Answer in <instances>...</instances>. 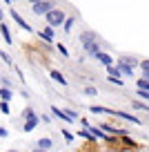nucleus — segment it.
<instances>
[{
    "label": "nucleus",
    "instance_id": "f257e3e1",
    "mask_svg": "<svg viewBox=\"0 0 149 152\" xmlns=\"http://www.w3.org/2000/svg\"><path fill=\"white\" fill-rule=\"evenodd\" d=\"M47 23H49V27H58V25L65 23V14L58 9H51L49 14H47Z\"/></svg>",
    "mask_w": 149,
    "mask_h": 152
},
{
    "label": "nucleus",
    "instance_id": "f03ea898",
    "mask_svg": "<svg viewBox=\"0 0 149 152\" xmlns=\"http://www.w3.org/2000/svg\"><path fill=\"white\" fill-rule=\"evenodd\" d=\"M82 45H85V49L87 52H91V54H98L100 49H98V40L93 38V34H85L82 36Z\"/></svg>",
    "mask_w": 149,
    "mask_h": 152
},
{
    "label": "nucleus",
    "instance_id": "7ed1b4c3",
    "mask_svg": "<svg viewBox=\"0 0 149 152\" xmlns=\"http://www.w3.org/2000/svg\"><path fill=\"white\" fill-rule=\"evenodd\" d=\"M33 11H36V14H49V11H51V5H49V2H38V5H33Z\"/></svg>",
    "mask_w": 149,
    "mask_h": 152
},
{
    "label": "nucleus",
    "instance_id": "20e7f679",
    "mask_svg": "<svg viewBox=\"0 0 149 152\" xmlns=\"http://www.w3.org/2000/svg\"><path fill=\"white\" fill-rule=\"evenodd\" d=\"M51 112L56 114L58 119H62V121H74V116H71L69 112H65V110H58V107H51Z\"/></svg>",
    "mask_w": 149,
    "mask_h": 152
},
{
    "label": "nucleus",
    "instance_id": "39448f33",
    "mask_svg": "<svg viewBox=\"0 0 149 152\" xmlns=\"http://www.w3.org/2000/svg\"><path fill=\"white\" fill-rule=\"evenodd\" d=\"M96 58H98L100 63H105L107 67H111V65H114V58L109 56V54H105V52H98V54H96Z\"/></svg>",
    "mask_w": 149,
    "mask_h": 152
},
{
    "label": "nucleus",
    "instance_id": "423d86ee",
    "mask_svg": "<svg viewBox=\"0 0 149 152\" xmlns=\"http://www.w3.org/2000/svg\"><path fill=\"white\" fill-rule=\"evenodd\" d=\"M107 74H109V78L111 81H118V76H120V67H107Z\"/></svg>",
    "mask_w": 149,
    "mask_h": 152
},
{
    "label": "nucleus",
    "instance_id": "0eeeda50",
    "mask_svg": "<svg viewBox=\"0 0 149 152\" xmlns=\"http://www.w3.org/2000/svg\"><path fill=\"white\" fill-rule=\"evenodd\" d=\"M114 114H116V116H122L125 121H131L134 125H138V119H136V116H131V114H127V112H118V110H116Z\"/></svg>",
    "mask_w": 149,
    "mask_h": 152
},
{
    "label": "nucleus",
    "instance_id": "6e6552de",
    "mask_svg": "<svg viewBox=\"0 0 149 152\" xmlns=\"http://www.w3.org/2000/svg\"><path fill=\"white\" fill-rule=\"evenodd\" d=\"M0 31H2V38H5V43H11V34H9V27L5 23H0Z\"/></svg>",
    "mask_w": 149,
    "mask_h": 152
},
{
    "label": "nucleus",
    "instance_id": "1a4fd4ad",
    "mask_svg": "<svg viewBox=\"0 0 149 152\" xmlns=\"http://www.w3.org/2000/svg\"><path fill=\"white\" fill-rule=\"evenodd\" d=\"M11 18H14V20H16V23H18V25H20V27H25V29H27V31H29V25H27V23H25V20H22V18H20V16H18V14H16V11H11Z\"/></svg>",
    "mask_w": 149,
    "mask_h": 152
},
{
    "label": "nucleus",
    "instance_id": "9d476101",
    "mask_svg": "<svg viewBox=\"0 0 149 152\" xmlns=\"http://www.w3.org/2000/svg\"><path fill=\"white\" fill-rule=\"evenodd\" d=\"M51 78H54V81H56V83H62V85H65V83H67V81H65V76H62L60 72H51Z\"/></svg>",
    "mask_w": 149,
    "mask_h": 152
},
{
    "label": "nucleus",
    "instance_id": "9b49d317",
    "mask_svg": "<svg viewBox=\"0 0 149 152\" xmlns=\"http://www.w3.org/2000/svg\"><path fill=\"white\" fill-rule=\"evenodd\" d=\"M36 123H38V119H36V116H33V119H29L27 123H25V130H27V132H31V130L36 128Z\"/></svg>",
    "mask_w": 149,
    "mask_h": 152
},
{
    "label": "nucleus",
    "instance_id": "f8f14e48",
    "mask_svg": "<svg viewBox=\"0 0 149 152\" xmlns=\"http://www.w3.org/2000/svg\"><path fill=\"white\" fill-rule=\"evenodd\" d=\"M40 36H42V38H47V40H51V38H54V31H51V27L42 29V31H40Z\"/></svg>",
    "mask_w": 149,
    "mask_h": 152
},
{
    "label": "nucleus",
    "instance_id": "ddd939ff",
    "mask_svg": "<svg viewBox=\"0 0 149 152\" xmlns=\"http://www.w3.org/2000/svg\"><path fill=\"white\" fill-rule=\"evenodd\" d=\"M38 148H40V150H47V148H51V141H49V139H40V141H38Z\"/></svg>",
    "mask_w": 149,
    "mask_h": 152
},
{
    "label": "nucleus",
    "instance_id": "4468645a",
    "mask_svg": "<svg viewBox=\"0 0 149 152\" xmlns=\"http://www.w3.org/2000/svg\"><path fill=\"white\" fill-rule=\"evenodd\" d=\"M138 90H149V81L147 78H140L138 81Z\"/></svg>",
    "mask_w": 149,
    "mask_h": 152
},
{
    "label": "nucleus",
    "instance_id": "2eb2a0df",
    "mask_svg": "<svg viewBox=\"0 0 149 152\" xmlns=\"http://www.w3.org/2000/svg\"><path fill=\"white\" fill-rule=\"evenodd\" d=\"M0 94H2V101H9V99H11V92L7 90V87H2V92H0Z\"/></svg>",
    "mask_w": 149,
    "mask_h": 152
},
{
    "label": "nucleus",
    "instance_id": "dca6fc26",
    "mask_svg": "<svg viewBox=\"0 0 149 152\" xmlns=\"http://www.w3.org/2000/svg\"><path fill=\"white\" fill-rule=\"evenodd\" d=\"M138 96H140V99H147V101H149V90H138Z\"/></svg>",
    "mask_w": 149,
    "mask_h": 152
},
{
    "label": "nucleus",
    "instance_id": "f3484780",
    "mask_svg": "<svg viewBox=\"0 0 149 152\" xmlns=\"http://www.w3.org/2000/svg\"><path fill=\"white\" fill-rule=\"evenodd\" d=\"M2 114H9V105H7V101H2Z\"/></svg>",
    "mask_w": 149,
    "mask_h": 152
},
{
    "label": "nucleus",
    "instance_id": "a211bd4d",
    "mask_svg": "<svg viewBox=\"0 0 149 152\" xmlns=\"http://www.w3.org/2000/svg\"><path fill=\"white\" fill-rule=\"evenodd\" d=\"M142 69H145V74H149V61H142Z\"/></svg>",
    "mask_w": 149,
    "mask_h": 152
},
{
    "label": "nucleus",
    "instance_id": "6ab92c4d",
    "mask_svg": "<svg viewBox=\"0 0 149 152\" xmlns=\"http://www.w3.org/2000/svg\"><path fill=\"white\" fill-rule=\"evenodd\" d=\"M85 92H87V94H89V96H93V94H98V92H96V90H93V87H87V90H85Z\"/></svg>",
    "mask_w": 149,
    "mask_h": 152
},
{
    "label": "nucleus",
    "instance_id": "aec40b11",
    "mask_svg": "<svg viewBox=\"0 0 149 152\" xmlns=\"http://www.w3.org/2000/svg\"><path fill=\"white\" fill-rule=\"evenodd\" d=\"M29 2H33V5H38V2H45V0H29Z\"/></svg>",
    "mask_w": 149,
    "mask_h": 152
}]
</instances>
